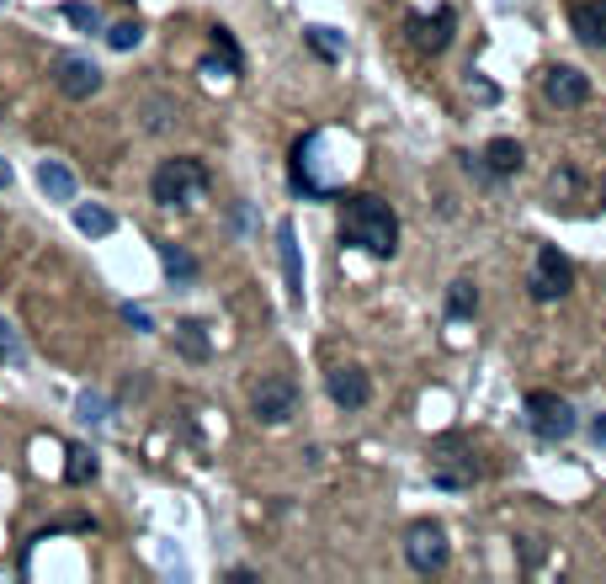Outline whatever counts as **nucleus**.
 Segmentation results:
<instances>
[{
  "instance_id": "f257e3e1",
  "label": "nucleus",
  "mask_w": 606,
  "mask_h": 584,
  "mask_svg": "<svg viewBox=\"0 0 606 584\" xmlns=\"http://www.w3.org/2000/svg\"><path fill=\"white\" fill-rule=\"evenodd\" d=\"M341 239L367 250V255H394L399 250V218H394V208L383 197L362 191V197H352L341 208Z\"/></svg>"
},
{
  "instance_id": "f03ea898",
  "label": "nucleus",
  "mask_w": 606,
  "mask_h": 584,
  "mask_svg": "<svg viewBox=\"0 0 606 584\" xmlns=\"http://www.w3.org/2000/svg\"><path fill=\"white\" fill-rule=\"evenodd\" d=\"M149 191L160 208H192L208 191V171H202V160H165L149 181Z\"/></svg>"
},
{
  "instance_id": "7ed1b4c3",
  "label": "nucleus",
  "mask_w": 606,
  "mask_h": 584,
  "mask_svg": "<svg viewBox=\"0 0 606 584\" xmlns=\"http://www.w3.org/2000/svg\"><path fill=\"white\" fill-rule=\"evenodd\" d=\"M250 414H255L261 425H288V420L299 414V383H293L288 372L261 377V383L250 388Z\"/></svg>"
},
{
  "instance_id": "20e7f679",
  "label": "nucleus",
  "mask_w": 606,
  "mask_h": 584,
  "mask_svg": "<svg viewBox=\"0 0 606 584\" xmlns=\"http://www.w3.org/2000/svg\"><path fill=\"white\" fill-rule=\"evenodd\" d=\"M527 425H532L538 441H569L580 420H575V404H569V399L538 388V394H527Z\"/></svg>"
},
{
  "instance_id": "39448f33",
  "label": "nucleus",
  "mask_w": 606,
  "mask_h": 584,
  "mask_svg": "<svg viewBox=\"0 0 606 584\" xmlns=\"http://www.w3.org/2000/svg\"><path fill=\"white\" fill-rule=\"evenodd\" d=\"M474 478H479V463H474V452L463 447V436L431 441V483H441V489H468Z\"/></svg>"
},
{
  "instance_id": "423d86ee",
  "label": "nucleus",
  "mask_w": 606,
  "mask_h": 584,
  "mask_svg": "<svg viewBox=\"0 0 606 584\" xmlns=\"http://www.w3.org/2000/svg\"><path fill=\"white\" fill-rule=\"evenodd\" d=\"M447 531L436 521H415L410 526V536H405V558H410V569L415 574H441L447 569Z\"/></svg>"
},
{
  "instance_id": "0eeeda50",
  "label": "nucleus",
  "mask_w": 606,
  "mask_h": 584,
  "mask_svg": "<svg viewBox=\"0 0 606 584\" xmlns=\"http://www.w3.org/2000/svg\"><path fill=\"white\" fill-rule=\"evenodd\" d=\"M527 288H532L538 303H558L564 292L575 288V266H569L553 244H543V250H538V266H532V277H527Z\"/></svg>"
},
{
  "instance_id": "6e6552de",
  "label": "nucleus",
  "mask_w": 606,
  "mask_h": 584,
  "mask_svg": "<svg viewBox=\"0 0 606 584\" xmlns=\"http://www.w3.org/2000/svg\"><path fill=\"white\" fill-rule=\"evenodd\" d=\"M54 85H59V96H69V102H91L102 91V69L85 54H59L54 58Z\"/></svg>"
},
{
  "instance_id": "1a4fd4ad",
  "label": "nucleus",
  "mask_w": 606,
  "mask_h": 584,
  "mask_svg": "<svg viewBox=\"0 0 606 584\" xmlns=\"http://www.w3.org/2000/svg\"><path fill=\"white\" fill-rule=\"evenodd\" d=\"M543 96L553 107H585V102H591V80H585L575 64H553L543 75Z\"/></svg>"
},
{
  "instance_id": "9d476101",
  "label": "nucleus",
  "mask_w": 606,
  "mask_h": 584,
  "mask_svg": "<svg viewBox=\"0 0 606 584\" xmlns=\"http://www.w3.org/2000/svg\"><path fill=\"white\" fill-rule=\"evenodd\" d=\"M452 27H458L452 5H441L436 16H410V43H415L421 54H441V49L452 43Z\"/></svg>"
},
{
  "instance_id": "9b49d317",
  "label": "nucleus",
  "mask_w": 606,
  "mask_h": 584,
  "mask_svg": "<svg viewBox=\"0 0 606 584\" xmlns=\"http://www.w3.org/2000/svg\"><path fill=\"white\" fill-rule=\"evenodd\" d=\"M325 388H330V399L341 409H362L372 399V383H367L362 367H330L325 372Z\"/></svg>"
},
{
  "instance_id": "f8f14e48",
  "label": "nucleus",
  "mask_w": 606,
  "mask_h": 584,
  "mask_svg": "<svg viewBox=\"0 0 606 584\" xmlns=\"http://www.w3.org/2000/svg\"><path fill=\"white\" fill-rule=\"evenodd\" d=\"M277 261H282V277H288V303L303 308V255H299V229L288 218L277 224Z\"/></svg>"
},
{
  "instance_id": "ddd939ff",
  "label": "nucleus",
  "mask_w": 606,
  "mask_h": 584,
  "mask_svg": "<svg viewBox=\"0 0 606 584\" xmlns=\"http://www.w3.org/2000/svg\"><path fill=\"white\" fill-rule=\"evenodd\" d=\"M569 22H575V32H580L591 49H606V0H575Z\"/></svg>"
},
{
  "instance_id": "4468645a",
  "label": "nucleus",
  "mask_w": 606,
  "mask_h": 584,
  "mask_svg": "<svg viewBox=\"0 0 606 584\" xmlns=\"http://www.w3.org/2000/svg\"><path fill=\"white\" fill-rule=\"evenodd\" d=\"M521 160H527V155H521V144H516V138H489V144H485V165L495 175H516V171H521Z\"/></svg>"
},
{
  "instance_id": "2eb2a0df",
  "label": "nucleus",
  "mask_w": 606,
  "mask_h": 584,
  "mask_svg": "<svg viewBox=\"0 0 606 584\" xmlns=\"http://www.w3.org/2000/svg\"><path fill=\"white\" fill-rule=\"evenodd\" d=\"M38 186H43L54 202H75V175L64 171L59 160H43V165H38Z\"/></svg>"
},
{
  "instance_id": "dca6fc26",
  "label": "nucleus",
  "mask_w": 606,
  "mask_h": 584,
  "mask_svg": "<svg viewBox=\"0 0 606 584\" xmlns=\"http://www.w3.org/2000/svg\"><path fill=\"white\" fill-rule=\"evenodd\" d=\"M176 350H182L186 361H208V330H202V324H197V319H182V324H176Z\"/></svg>"
},
{
  "instance_id": "f3484780",
  "label": "nucleus",
  "mask_w": 606,
  "mask_h": 584,
  "mask_svg": "<svg viewBox=\"0 0 606 584\" xmlns=\"http://www.w3.org/2000/svg\"><path fill=\"white\" fill-rule=\"evenodd\" d=\"M75 229H80V234H96V239H102V234L118 229V218H112L107 208H96V202H80V208H75Z\"/></svg>"
},
{
  "instance_id": "a211bd4d",
  "label": "nucleus",
  "mask_w": 606,
  "mask_h": 584,
  "mask_svg": "<svg viewBox=\"0 0 606 584\" xmlns=\"http://www.w3.org/2000/svg\"><path fill=\"white\" fill-rule=\"evenodd\" d=\"M474 308H479V288H474L468 277H458V282L447 288V314H452V319H474Z\"/></svg>"
},
{
  "instance_id": "6ab92c4d",
  "label": "nucleus",
  "mask_w": 606,
  "mask_h": 584,
  "mask_svg": "<svg viewBox=\"0 0 606 584\" xmlns=\"http://www.w3.org/2000/svg\"><path fill=\"white\" fill-rule=\"evenodd\" d=\"M303 38H308V49H314L319 58H341V54H346V38H341L335 27H308Z\"/></svg>"
},
{
  "instance_id": "aec40b11",
  "label": "nucleus",
  "mask_w": 606,
  "mask_h": 584,
  "mask_svg": "<svg viewBox=\"0 0 606 584\" xmlns=\"http://www.w3.org/2000/svg\"><path fill=\"white\" fill-rule=\"evenodd\" d=\"M64 478L80 489V483H91L96 478V452H85V447H69V463H64Z\"/></svg>"
},
{
  "instance_id": "412c9836",
  "label": "nucleus",
  "mask_w": 606,
  "mask_h": 584,
  "mask_svg": "<svg viewBox=\"0 0 606 584\" xmlns=\"http://www.w3.org/2000/svg\"><path fill=\"white\" fill-rule=\"evenodd\" d=\"M160 261H165V271H171L176 282H192V277H197V261L186 255L182 244H160Z\"/></svg>"
},
{
  "instance_id": "4be33fe9",
  "label": "nucleus",
  "mask_w": 606,
  "mask_h": 584,
  "mask_svg": "<svg viewBox=\"0 0 606 584\" xmlns=\"http://www.w3.org/2000/svg\"><path fill=\"white\" fill-rule=\"evenodd\" d=\"M107 43H112L118 54H128V49H138V43H144V27H138V22H118V27L107 32Z\"/></svg>"
},
{
  "instance_id": "5701e85b",
  "label": "nucleus",
  "mask_w": 606,
  "mask_h": 584,
  "mask_svg": "<svg viewBox=\"0 0 606 584\" xmlns=\"http://www.w3.org/2000/svg\"><path fill=\"white\" fill-rule=\"evenodd\" d=\"M64 22H75V27H85V32H96V27H102L96 5H85V0H69V5H64Z\"/></svg>"
},
{
  "instance_id": "b1692460",
  "label": "nucleus",
  "mask_w": 606,
  "mask_h": 584,
  "mask_svg": "<svg viewBox=\"0 0 606 584\" xmlns=\"http://www.w3.org/2000/svg\"><path fill=\"white\" fill-rule=\"evenodd\" d=\"M213 49L224 54V69H229V75H240V49H235V38H229L224 27H213Z\"/></svg>"
},
{
  "instance_id": "393cba45",
  "label": "nucleus",
  "mask_w": 606,
  "mask_h": 584,
  "mask_svg": "<svg viewBox=\"0 0 606 584\" xmlns=\"http://www.w3.org/2000/svg\"><path fill=\"white\" fill-rule=\"evenodd\" d=\"M80 420L85 425H107V399L102 394H80Z\"/></svg>"
},
{
  "instance_id": "a878e982",
  "label": "nucleus",
  "mask_w": 606,
  "mask_h": 584,
  "mask_svg": "<svg viewBox=\"0 0 606 584\" xmlns=\"http://www.w3.org/2000/svg\"><path fill=\"white\" fill-rule=\"evenodd\" d=\"M122 319H128V324H133L138 335H149V330H155V319H149V308H133V303H128V308H122Z\"/></svg>"
},
{
  "instance_id": "bb28decb",
  "label": "nucleus",
  "mask_w": 606,
  "mask_h": 584,
  "mask_svg": "<svg viewBox=\"0 0 606 584\" xmlns=\"http://www.w3.org/2000/svg\"><path fill=\"white\" fill-rule=\"evenodd\" d=\"M575 186H580V175H575V171H553V181H548V191H553V197H558V191H575Z\"/></svg>"
},
{
  "instance_id": "cd10ccee",
  "label": "nucleus",
  "mask_w": 606,
  "mask_h": 584,
  "mask_svg": "<svg viewBox=\"0 0 606 584\" xmlns=\"http://www.w3.org/2000/svg\"><path fill=\"white\" fill-rule=\"evenodd\" d=\"M468 91H474V96H479V102H495V96H500V91H495V85H489V80H479V75H468Z\"/></svg>"
},
{
  "instance_id": "c85d7f7f",
  "label": "nucleus",
  "mask_w": 606,
  "mask_h": 584,
  "mask_svg": "<svg viewBox=\"0 0 606 584\" xmlns=\"http://www.w3.org/2000/svg\"><path fill=\"white\" fill-rule=\"evenodd\" d=\"M591 441H596V447H606V414H596V420H591Z\"/></svg>"
},
{
  "instance_id": "c756f323",
  "label": "nucleus",
  "mask_w": 606,
  "mask_h": 584,
  "mask_svg": "<svg viewBox=\"0 0 606 584\" xmlns=\"http://www.w3.org/2000/svg\"><path fill=\"white\" fill-rule=\"evenodd\" d=\"M0 186H11V165L5 160H0Z\"/></svg>"
},
{
  "instance_id": "7c9ffc66",
  "label": "nucleus",
  "mask_w": 606,
  "mask_h": 584,
  "mask_svg": "<svg viewBox=\"0 0 606 584\" xmlns=\"http://www.w3.org/2000/svg\"><path fill=\"white\" fill-rule=\"evenodd\" d=\"M602 208H606V175H602Z\"/></svg>"
}]
</instances>
